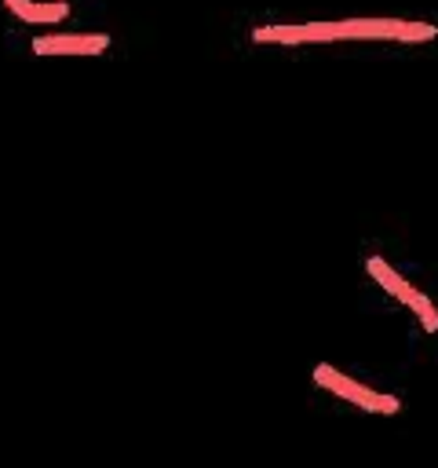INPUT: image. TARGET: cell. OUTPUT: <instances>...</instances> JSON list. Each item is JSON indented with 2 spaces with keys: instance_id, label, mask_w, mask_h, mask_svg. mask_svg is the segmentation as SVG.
<instances>
[{
  "instance_id": "4",
  "label": "cell",
  "mask_w": 438,
  "mask_h": 468,
  "mask_svg": "<svg viewBox=\"0 0 438 468\" xmlns=\"http://www.w3.org/2000/svg\"><path fill=\"white\" fill-rule=\"evenodd\" d=\"M259 44H328L347 40V22H307V26H259L252 33Z\"/></svg>"
},
{
  "instance_id": "5",
  "label": "cell",
  "mask_w": 438,
  "mask_h": 468,
  "mask_svg": "<svg viewBox=\"0 0 438 468\" xmlns=\"http://www.w3.org/2000/svg\"><path fill=\"white\" fill-rule=\"evenodd\" d=\"M110 48L106 33H44L33 37V55H102Z\"/></svg>"
},
{
  "instance_id": "3",
  "label": "cell",
  "mask_w": 438,
  "mask_h": 468,
  "mask_svg": "<svg viewBox=\"0 0 438 468\" xmlns=\"http://www.w3.org/2000/svg\"><path fill=\"white\" fill-rule=\"evenodd\" d=\"M438 29L431 22L409 18H347V40H434Z\"/></svg>"
},
{
  "instance_id": "2",
  "label": "cell",
  "mask_w": 438,
  "mask_h": 468,
  "mask_svg": "<svg viewBox=\"0 0 438 468\" xmlns=\"http://www.w3.org/2000/svg\"><path fill=\"white\" fill-rule=\"evenodd\" d=\"M365 267H369V274L383 285V292H391L394 300H402L405 307H412V314L420 318V325H423L427 333H438V311L431 307V300H427L420 289H412V285H409V282H405L391 263H383L380 256H369V260H365Z\"/></svg>"
},
{
  "instance_id": "6",
  "label": "cell",
  "mask_w": 438,
  "mask_h": 468,
  "mask_svg": "<svg viewBox=\"0 0 438 468\" xmlns=\"http://www.w3.org/2000/svg\"><path fill=\"white\" fill-rule=\"evenodd\" d=\"M7 11L22 22H33V26H55L62 18H69V4L66 0H4Z\"/></svg>"
},
{
  "instance_id": "1",
  "label": "cell",
  "mask_w": 438,
  "mask_h": 468,
  "mask_svg": "<svg viewBox=\"0 0 438 468\" xmlns=\"http://www.w3.org/2000/svg\"><path fill=\"white\" fill-rule=\"evenodd\" d=\"M314 384H321L325 391H332V395H339V399H347V402H354L358 410H369V413H398L402 410V402L394 399V395H383V391H372V388H365V384H358V380H350V377H343L336 366H314Z\"/></svg>"
}]
</instances>
